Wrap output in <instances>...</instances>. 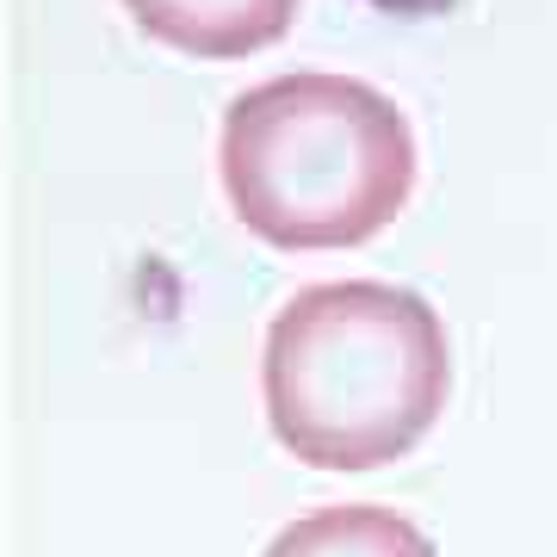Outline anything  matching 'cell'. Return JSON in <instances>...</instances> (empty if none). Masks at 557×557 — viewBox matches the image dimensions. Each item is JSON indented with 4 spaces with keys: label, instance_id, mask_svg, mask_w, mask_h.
Segmentation results:
<instances>
[{
    "label": "cell",
    "instance_id": "obj_1",
    "mask_svg": "<svg viewBox=\"0 0 557 557\" xmlns=\"http://www.w3.org/2000/svg\"><path fill=\"white\" fill-rule=\"evenodd\" d=\"M260 397L285 453L310 471L409 458L453 397V341L421 292L329 278L285 298L260 341Z\"/></svg>",
    "mask_w": 557,
    "mask_h": 557
},
{
    "label": "cell",
    "instance_id": "obj_4",
    "mask_svg": "<svg viewBox=\"0 0 557 557\" xmlns=\"http://www.w3.org/2000/svg\"><path fill=\"white\" fill-rule=\"evenodd\" d=\"M260 557H440V552L397 508L335 502V508H317V515H298L292 527H278Z\"/></svg>",
    "mask_w": 557,
    "mask_h": 557
},
{
    "label": "cell",
    "instance_id": "obj_3",
    "mask_svg": "<svg viewBox=\"0 0 557 557\" xmlns=\"http://www.w3.org/2000/svg\"><path fill=\"white\" fill-rule=\"evenodd\" d=\"M143 38L199 62H236L278 44L298 20V0H119Z\"/></svg>",
    "mask_w": 557,
    "mask_h": 557
},
{
    "label": "cell",
    "instance_id": "obj_2",
    "mask_svg": "<svg viewBox=\"0 0 557 557\" xmlns=\"http://www.w3.org/2000/svg\"><path fill=\"white\" fill-rule=\"evenodd\" d=\"M218 174L242 230L267 248H359L416 193V124L372 81L298 69L230 100Z\"/></svg>",
    "mask_w": 557,
    "mask_h": 557
}]
</instances>
